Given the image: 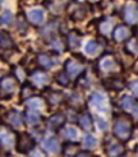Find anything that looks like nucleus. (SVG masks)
Listing matches in <instances>:
<instances>
[{"instance_id": "a878e982", "label": "nucleus", "mask_w": 138, "mask_h": 157, "mask_svg": "<svg viewBox=\"0 0 138 157\" xmlns=\"http://www.w3.org/2000/svg\"><path fill=\"white\" fill-rule=\"evenodd\" d=\"M42 106V101L40 98H32L27 102V107L29 110H40Z\"/></svg>"}, {"instance_id": "cd10ccee", "label": "nucleus", "mask_w": 138, "mask_h": 157, "mask_svg": "<svg viewBox=\"0 0 138 157\" xmlns=\"http://www.w3.org/2000/svg\"><path fill=\"white\" fill-rule=\"evenodd\" d=\"M83 146L86 148H92L96 146V138L92 136H86L83 138Z\"/></svg>"}, {"instance_id": "473e14b6", "label": "nucleus", "mask_w": 138, "mask_h": 157, "mask_svg": "<svg viewBox=\"0 0 138 157\" xmlns=\"http://www.w3.org/2000/svg\"><path fill=\"white\" fill-rule=\"evenodd\" d=\"M32 93H33V87H32V86H29V84L23 86V88H22V96L23 97L32 96Z\"/></svg>"}, {"instance_id": "58836bf2", "label": "nucleus", "mask_w": 138, "mask_h": 157, "mask_svg": "<svg viewBox=\"0 0 138 157\" xmlns=\"http://www.w3.org/2000/svg\"><path fill=\"white\" fill-rule=\"evenodd\" d=\"M3 4V0H0V5H2Z\"/></svg>"}, {"instance_id": "2f4dec72", "label": "nucleus", "mask_w": 138, "mask_h": 157, "mask_svg": "<svg viewBox=\"0 0 138 157\" xmlns=\"http://www.w3.org/2000/svg\"><path fill=\"white\" fill-rule=\"evenodd\" d=\"M56 81H58L60 84L67 86V84L69 83V78H68L67 73H64V72H60V73H58V75H56Z\"/></svg>"}, {"instance_id": "f03ea898", "label": "nucleus", "mask_w": 138, "mask_h": 157, "mask_svg": "<svg viewBox=\"0 0 138 157\" xmlns=\"http://www.w3.org/2000/svg\"><path fill=\"white\" fill-rule=\"evenodd\" d=\"M17 151L19 153H27L29 152L31 150H33L35 147V142L32 137H29L28 134H19L18 138H17Z\"/></svg>"}, {"instance_id": "7c9ffc66", "label": "nucleus", "mask_w": 138, "mask_h": 157, "mask_svg": "<svg viewBox=\"0 0 138 157\" xmlns=\"http://www.w3.org/2000/svg\"><path fill=\"white\" fill-rule=\"evenodd\" d=\"M12 19H13V15L9 10H5L3 14H2V18H0V21H2L3 25H10L12 23Z\"/></svg>"}, {"instance_id": "0eeeda50", "label": "nucleus", "mask_w": 138, "mask_h": 157, "mask_svg": "<svg viewBox=\"0 0 138 157\" xmlns=\"http://www.w3.org/2000/svg\"><path fill=\"white\" fill-rule=\"evenodd\" d=\"M98 68L101 69L104 73H111L117 69V61H115L114 58L106 55V56H104L101 59V61L98 63Z\"/></svg>"}, {"instance_id": "ddd939ff", "label": "nucleus", "mask_w": 138, "mask_h": 157, "mask_svg": "<svg viewBox=\"0 0 138 157\" xmlns=\"http://www.w3.org/2000/svg\"><path fill=\"white\" fill-rule=\"evenodd\" d=\"M0 143L4 148H10L13 144V136L2 127H0Z\"/></svg>"}, {"instance_id": "f8f14e48", "label": "nucleus", "mask_w": 138, "mask_h": 157, "mask_svg": "<svg viewBox=\"0 0 138 157\" xmlns=\"http://www.w3.org/2000/svg\"><path fill=\"white\" fill-rule=\"evenodd\" d=\"M64 121H65V117H64L63 114H55V115H52L50 119H49L48 124H49V127H50L51 129L58 130L59 128L63 127Z\"/></svg>"}, {"instance_id": "1a4fd4ad", "label": "nucleus", "mask_w": 138, "mask_h": 157, "mask_svg": "<svg viewBox=\"0 0 138 157\" xmlns=\"http://www.w3.org/2000/svg\"><path fill=\"white\" fill-rule=\"evenodd\" d=\"M27 17H28V21L32 23V25H36V26H40L42 21H44V10L42 9H31L28 13H27Z\"/></svg>"}, {"instance_id": "c85d7f7f", "label": "nucleus", "mask_w": 138, "mask_h": 157, "mask_svg": "<svg viewBox=\"0 0 138 157\" xmlns=\"http://www.w3.org/2000/svg\"><path fill=\"white\" fill-rule=\"evenodd\" d=\"M25 120L28 124H37L38 121H40V117H38L37 115H35V114H32V113H26L25 114Z\"/></svg>"}, {"instance_id": "dca6fc26", "label": "nucleus", "mask_w": 138, "mask_h": 157, "mask_svg": "<svg viewBox=\"0 0 138 157\" xmlns=\"http://www.w3.org/2000/svg\"><path fill=\"white\" fill-rule=\"evenodd\" d=\"M8 119L12 123L13 127H17L21 128L22 124H23V116L17 111V110H12V111L8 113Z\"/></svg>"}, {"instance_id": "c9c22d12", "label": "nucleus", "mask_w": 138, "mask_h": 157, "mask_svg": "<svg viewBox=\"0 0 138 157\" xmlns=\"http://www.w3.org/2000/svg\"><path fill=\"white\" fill-rule=\"evenodd\" d=\"M18 28H19L21 32H23V31H26V29H27L26 23H25V21L22 22V18H19V19H18Z\"/></svg>"}, {"instance_id": "c756f323", "label": "nucleus", "mask_w": 138, "mask_h": 157, "mask_svg": "<svg viewBox=\"0 0 138 157\" xmlns=\"http://www.w3.org/2000/svg\"><path fill=\"white\" fill-rule=\"evenodd\" d=\"M51 45V48L54 49V50H56V51H61V50H63L64 49V46H63V42H61L60 40H59V38L58 37H54L52 38V40H51V42H50Z\"/></svg>"}, {"instance_id": "bb28decb", "label": "nucleus", "mask_w": 138, "mask_h": 157, "mask_svg": "<svg viewBox=\"0 0 138 157\" xmlns=\"http://www.w3.org/2000/svg\"><path fill=\"white\" fill-rule=\"evenodd\" d=\"M64 133H65V137L71 138V139H75L77 137H78V130H77L74 127H67Z\"/></svg>"}, {"instance_id": "72a5a7b5", "label": "nucleus", "mask_w": 138, "mask_h": 157, "mask_svg": "<svg viewBox=\"0 0 138 157\" xmlns=\"http://www.w3.org/2000/svg\"><path fill=\"white\" fill-rule=\"evenodd\" d=\"M96 123H97V125H98V129H100V130H106V129H107V124H106V121L102 119V117H97Z\"/></svg>"}, {"instance_id": "4c0bfd02", "label": "nucleus", "mask_w": 138, "mask_h": 157, "mask_svg": "<svg viewBox=\"0 0 138 157\" xmlns=\"http://www.w3.org/2000/svg\"><path fill=\"white\" fill-rule=\"evenodd\" d=\"M134 115L136 116H138V105L136 106V109H134Z\"/></svg>"}, {"instance_id": "412c9836", "label": "nucleus", "mask_w": 138, "mask_h": 157, "mask_svg": "<svg viewBox=\"0 0 138 157\" xmlns=\"http://www.w3.org/2000/svg\"><path fill=\"white\" fill-rule=\"evenodd\" d=\"M79 124L82 125V128L84 130H91L92 129V119L88 114H83L79 117Z\"/></svg>"}, {"instance_id": "ea45409f", "label": "nucleus", "mask_w": 138, "mask_h": 157, "mask_svg": "<svg viewBox=\"0 0 138 157\" xmlns=\"http://www.w3.org/2000/svg\"><path fill=\"white\" fill-rule=\"evenodd\" d=\"M137 157H138V155H137Z\"/></svg>"}, {"instance_id": "39448f33", "label": "nucleus", "mask_w": 138, "mask_h": 157, "mask_svg": "<svg viewBox=\"0 0 138 157\" xmlns=\"http://www.w3.org/2000/svg\"><path fill=\"white\" fill-rule=\"evenodd\" d=\"M90 104L94 106L97 111L100 113H107V105H106V100L105 97L98 92H94L90 97Z\"/></svg>"}, {"instance_id": "2eb2a0df", "label": "nucleus", "mask_w": 138, "mask_h": 157, "mask_svg": "<svg viewBox=\"0 0 138 157\" xmlns=\"http://www.w3.org/2000/svg\"><path fill=\"white\" fill-rule=\"evenodd\" d=\"M13 40H12V37L10 35L5 32V31H0V46L4 49V50H9L13 48Z\"/></svg>"}, {"instance_id": "4468645a", "label": "nucleus", "mask_w": 138, "mask_h": 157, "mask_svg": "<svg viewBox=\"0 0 138 157\" xmlns=\"http://www.w3.org/2000/svg\"><path fill=\"white\" fill-rule=\"evenodd\" d=\"M82 69L83 67L79 65L78 63H75L73 60H68L67 61V64H65V70H67V73L69 75H72V77H75L77 74H79L82 72Z\"/></svg>"}, {"instance_id": "423d86ee", "label": "nucleus", "mask_w": 138, "mask_h": 157, "mask_svg": "<svg viewBox=\"0 0 138 157\" xmlns=\"http://www.w3.org/2000/svg\"><path fill=\"white\" fill-rule=\"evenodd\" d=\"M15 86H17V83H15L13 78L5 77L0 82V93L2 95H12L15 90Z\"/></svg>"}, {"instance_id": "4be33fe9", "label": "nucleus", "mask_w": 138, "mask_h": 157, "mask_svg": "<svg viewBox=\"0 0 138 157\" xmlns=\"http://www.w3.org/2000/svg\"><path fill=\"white\" fill-rule=\"evenodd\" d=\"M134 104H136V100H134L132 96L125 95L124 97L121 98V106L124 107L125 110H130V109L134 106Z\"/></svg>"}, {"instance_id": "393cba45", "label": "nucleus", "mask_w": 138, "mask_h": 157, "mask_svg": "<svg viewBox=\"0 0 138 157\" xmlns=\"http://www.w3.org/2000/svg\"><path fill=\"white\" fill-rule=\"evenodd\" d=\"M68 44L69 46H71L72 49H77V48H79V44H81V38L77 36L75 33H71L68 37Z\"/></svg>"}, {"instance_id": "e433bc0d", "label": "nucleus", "mask_w": 138, "mask_h": 157, "mask_svg": "<svg viewBox=\"0 0 138 157\" xmlns=\"http://www.w3.org/2000/svg\"><path fill=\"white\" fill-rule=\"evenodd\" d=\"M77 157H95L94 155H91V153H87V152H82V153H78L77 155Z\"/></svg>"}, {"instance_id": "9b49d317", "label": "nucleus", "mask_w": 138, "mask_h": 157, "mask_svg": "<svg viewBox=\"0 0 138 157\" xmlns=\"http://www.w3.org/2000/svg\"><path fill=\"white\" fill-rule=\"evenodd\" d=\"M124 82H123L121 78H118V77H113V78H109L106 81V87L111 90V91H121L124 88Z\"/></svg>"}, {"instance_id": "f257e3e1", "label": "nucleus", "mask_w": 138, "mask_h": 157, "mask_svg": "<svg viewBox=\"0 0 138 157\" xmlns=\"http://www.w3.org/2000/svg\"><path fill=\"white\" fill-rule=\"evenodd\" d=\"M125 116H117L114 123V134L120 140H128L132 136V121Z\"/></svg>"}, {"instance_id": "aec40b11", "label": "nucleus", "mask_w": 138, "mask_h": 157, "mask_svg": "<svg viewBox=\"0 0 138 157\" xmlns=\"http://www.w3.org/2000/svg\"><path fill=\"white\" fill-rule=\"evenodd\" d=\"M37 61H38V64H40L41 67H44L46 69H50L54 65L52 59L49 56V55H46V54H40V55H38V56H37Z\"/></svg>"}, {"instance_id": "9d476101", "label": "nucleus", "mask_w": 138, "mask_h": 157, "mask_svg": "<svg viewBox=\"0 0 138 157\" xmlns=\"http://www.w3.org/2000/svg\"><path fill=\"white\" fill-rule=\"evenodd\" d=\"M42 147H44V150H46V151L50 152V153H58L60 151V147H59L58 140L54 138V137L45 138L42 140Z\"/></svg>"}, {"instance_id": "f704fd0d", "label": "nucleus", "mask_w": 138, "mask_h": 157, "mask_svg": "<svg viewBox=\"0 0 138 157\" xmlns=\"http://www.w3.org/2000/svg\"><path fill=\"white\" fill-rule=\"evenodd\" d=\"M129 87H130V90H132V92L134 93V95L138 96V79H136V81H133V82H130Z\"/></svg>"}, {"instance_id": "20e7f679", "label": "nucleus", "mask_w": 138, "mask_h": 157, "mask_svg": "<svg viewBox=\"0 0 138 157\" xmlns=\"http://www.w3.org/2000/svg\"><path fill=\"white\" fill-rule=\"evenodd\" d=\"M123 18L128 25H136L138 23V9L134 4H127L123 9Z\"/></svg>"}, {"instance_id": "f3484780", "label": "nucleus", "mask_w": 138, "mask_h": 157, "mask_svg": "<svg viewBox=\"0 0 138 157\" xmlns=\"http://www.w3.org/2000/svg\"><path fill=\"white\" fill-rule=\"evenodd\" d=\"M113 19L111 18H105L101 23L98 25V31L101 32L104 36H107L111 32V28H113Z\"/></svg>"}, {"instance_id": "6ab92c4d", "label": "nucleus", "mask_w": 138, "mask_h": 157, "mask_svg": "<svg viewBox=\"0 0 138 157\" xmlns=\"http://www.w3.org/2000/svg\"><path fill=\"white\" fill-rule=\"evenodd\" d=\"M125 51L128 54H130L132 56L138 58V40L136 38H132L127 45H125Z\"/></svg>"}, {"instance_id": "b1692460", "label": "nucleus", "mask_w": 138, "mask_h": 157, "mask_svg": "<svg viewBox=\"0 0 138 157\" xmlns=\"http://www.w3.org/2000/svg\"><path fill=\"white\" fill-rule=\"evenodd\" d=\"M97 50H98V44H97L96 41H94V40L88 41L87 45H86V48H84V51H86L88 55H94V54H96Z\"/></svg>"}, {"instance_id": "6e6552de", "label": "nucleus", "mask_w": 138, "mask_h": 157, "mask_svg": "<svg viewBox=\"0 0 138 157\" xmlns=\"http://www.w3.org/2000/svg\"><path fill=\"white\" fill-rule=\"evenodd\" d=\"M129 36H130V31H129V28L125 27V26H118V27H115L114 31H113V37H114V40L118 41V42L125 41Z\"/></svg>"}, {"instance_id": "a211bd4d", "label": "nucleus", "mask_w": 138, "mask_h": 157, "mask_svg": "<svg viewBox=\"0 0 138 157\" xmlns=\"http://www.w3.org/2000/svg\"><path fill=\"white\" fill-rule=\"evenodd\" d=\"M49 82V77L46 75L45 73H35L32 75V83L35 86H37V87H42V86H45L46 83Z\"/></svg>"}, {"instance_id": "7ed1b4c3", "label": "nucleus", "mask_w": 138, "mask_h": 157, "mask_svg": "<svg viewBox=\"0 0 138 157\" xmlns=\"http://www.w3.org/2000/svg\"><path fill=\"white\" fill-rule=\"evenodd\" d=\"M104 150H105L107 157H119V156H121L123 153H124V147H123V144L115 142V140H113V139L107 140L105 147H104Z\"/></svg>"}, {"instance_id": "5701e85b", "label": "nucleus", "mask_w": 138, "mask_h": 157, "mask_svg": "<svg viewBox=\"0 0 138 157\" xmlns=\"http://www.w3.org/2000/svg\"><path fill=\"white\" fill-rule=\"evenodd\" d=\"M86 15H87V10L84 9L83 6H79V8H77V9L73 12V19H75V21H82V19H84L86 18Z\"/></svg>"}]
</instances>
